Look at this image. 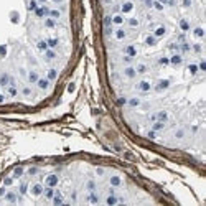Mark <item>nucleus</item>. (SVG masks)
<instances>
[{"instance_id":"f257e3e1","label":"nucleus","mask_w":206,"mask_h":206,"mask_svg":"<svg viewBox=\"0 0 206 206\" xmlns=\"http://www.w3.org/2000/svg\"><path fill=\"white\" fill-rule=\"evenodd\" d=\"M109 185L119 188V186L122 185V178H120L119 175H111V176H109Z\"/></svg>"},{"instance_id":"f03ea898","label":"nucleus","mask_w":206,"mask_h":206,"mask_svg":"<svg viewBox=\"0 0 206 206\" xmlns=\"http://www.w3.org/2000/svg\"><path fill=\"white\" fill-rule=\"evenodd\" d=\"M23 175H25V168L23 166H15L13 168V173H12L13 178H21Z\"/></svg>"},{"instance_id":"7ed1b4c3","label":"nucleus","mask_w":206,"mask_h":206,"mask_svg":"<svg viewBox=\"0 0 206 206\" xmlns=\"http://www.w3.org/2000/svg\"><path fill=\"white\" fill-rule=\"evenodd\" d=\"M96 188H97L96 180H87L86 181V190H96Z\"/></svg>"}]
</instances>
